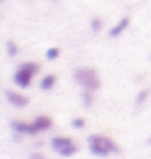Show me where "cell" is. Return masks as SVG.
Masks as SVG:
<instances>
[{
  "label": "cell",
  "instance_id": "cell-1",
  "mask_svg": "<svg viewBox=\"0 0 151 159\" xmlns=\"http://www.w3.org/2000/svg\"><path fill=\"white\" fill-rule=\"evenodd\" d=\"M89 151L96 156H107L109 153H119V146L109 136L104 135H91L88 138Z\"/></svg>",
  "mask_w": 151,
  "mask_h": 159
},
{
  "label": "cell",
  "instance_id": "cell-2",
  "mask_svg": "<svg viewBox=\"0 0 151 159\" xmlns=\"http://www.w3.org/2000/svg\"><path fill=\"white\" fill-rule=\"evenodd\" d=\"M73 78L78 84L88 91H96L101 86V80L93 68H78L73 73Z\"/></svg>",
  "mask_w": 151,
  "mask_h": 159
},
{
  "label": "cell",
  "instance_id": "cell-3",
  "mask_svg": "<svg viewBox=\"0 0 151 159\" xmlns=\"http://www.w3.org/2000/svg\"><path fill=\"white\" fill-rule=\"evenodd\" d=\"M39 71V65L34 63V62H26V63H21L20 68L16 70V73L13 75V81L15 84H18L20 88H28L31 84V80L33 76Z\"/></svg>",
  "mask_w": 151,
  "mask_h": 159
},
{
  "label": "cell",
  "instance_id": "cell-4",
  "mask_svg": "<svg viewBox=\"0 0 151 159\" xmlns=\"http://www.w3.org/2000/svg\"><path fill=\"white\" fill-rule=\"evenodd\" d=\"M50 127H52V120H50L49 117H46V115H41V117H38L30 127V135H36L38 132H44V130H49Z\"/></svg>",
  "mask_w": 151,
  "mask_h": 159
},
{
  "label": "cell",
  "instance_id": "cell-5",
  "mask_svg": "<svg viewBox=\"0 0 151 159\" xmlns=\"http://www.w3.org/2000/svg\"><path fill=\"white\" fill-rule=\"evenodd\" d=\"M5 96H7V99H8V102H10V104H13L15 107H25V106L30 104V99H28L26 96L18 94V93L11 91V89L5 91Z\"/></svg>",
  "mask_w": 151,
  "mask_h": 159
},
{
  "label": "cell",
  "instance_id": "cell-6",
  "mask_svg": "<svg viewBox=\"0 0 151 159\" xmlns=\"http://www.w3.org/2000/svg\"><path fill=\"white\" fill-rule=\"evenodd\" d=\"M128 25H130V18H128V16H124L116 26H112V28H111L109 36H111V38H117V36H120L122 33L127 30Z\"/></svg>",
  "mask_w": 151,
  "mask_h": 159
},
{
  "label": "cell",
  "instance_id": "cell-7",
  "mask_svg": "<svg viewBox=\"0 0 151 159\" xmlns=\"http://www.w3.org/2000/svg\"><path fill=\"white\" fill-rule=\"evenodd\" d=\"M70 143H73V141H71V138H68V136H55V138H52V141H50V146H52L54 151H59Z\"/></svg>",
  "mask_w": 151,
  "mask_h": 159
},
{
  "label": "cell",
  "instance_id": "cell-8",
  "mask_svg": "<svg viewBox=\"0 0 151 159\" xmlns=\"http://www.w3.org/2000/svg\"><path fill=\"white\" fill-rule=\"evenodd\" d=\"M55 75H46L44 78L41 80V83H39V86H41V89H44V91H49V89H52V86L55 84Z\"/></svg>",
  "mask_w": 151,
  "mask_h": 159
},
{
  "label": "cell",
  "instance_id": "cell-9",
  "mask_svg": "<svg viewBox=\"0 0 151 159\" xmlns=\"http://www.w3.org/2000/svg\"><path fill=\"white\" fill-rule=\"evenodd\" d=\"M30 124H26V122H21V120H13L11 122V128L15 130L18 133H30Z\"/></svg>",
  "mask_w": 151,
  "mask_h": 159
},
{
  "label": "cell",
  "instance_id": "cell-10",
  "mask_svg": "<svg viewBox=\"0 0 151 159\" xmlns=\"http://www.w3.org/2000/svg\"><path fill=\"white\" fill-rule=\"evenodd\" d=\"M76 151H78V146L75 143H70V144H67V146H63L62 149H59L57 153H59L60 156H63V157H68V156H73Z\"/></svg>",
  "mask_w": 151,
  "mask_h": 159
},
{
  "label": "cell",
  "instance_id": "cell-11",
  "mask_svg": "<svg viewBox=\"0 0 151 159\" xmlns=\"http://www.w3.org/2000/svg\"><path fill=\"white\" fill-rule=\"evenodd\" d=\"M59 55H60V49L59 47H50V49H47V52H46V59L47 60H55Z\"/></svg>",
  "mask_w": 151,
  "mask_h": 159
},
{
  "label": "cell",
  "instance_id": "cell-12",
  "mask_svg": "<svg viewBox=\"0 0 151 159\" xmlns=\"http://www.w3.org/2000/svg\"><path fill=\"white\" fill-rule=\"evenodd\" d=\"M7 54H8L10 57H15V55L18 54V47H16V44H15L11 39L7 41Z\"/></svg>",
  "mask_w": 151,
  "mask_h": 159
},
{
  "label": "cell",
  "instance_id": "cell-13",
  "mask_svg": "<svg viewBox=\"0 0 151 159\" xmlns=\"http://www.w3.org/2000/svg\"><path fill=\"white\" fill-rule=\"evenodd\" d=\"M81 98H83V104H85V107H91V106H93V96H91V91L85 89V91H83V94H81Z\"/></svg>",
  "mask_w": 151,
  "mask_h": 159
},
{
  "label": "cell",
  "instance_id": "cell-14",
  "mask_svg": "<svg viewBox=\"0 0 151 159\" xmlns=\"http://www.w3.org/2000/svg\"><path fill=\"white\" fill-rule=\"evenodd\" d=\"M101 28H103V20H101V18H93L91 20V31L99 33Z\"/></svg>",
  "mask_w": 151,
  "mask_h": 159
},
{
  "label": "cell",
  "instance_id": "cell-15",
  "mask_svg": "<svg viewBox=\"0 0 151 159\" xmlns=\"http://www.w3.org/2000/svg\"><path fill=\"white\" fill-rule=\"evenodd\" d=\"M148 94H149V89H143V91H140V93H138V96H136V101H135V102H136V104H143V102L146 101Z\"/></svg>",
  "mask_w": 151,
  "mask_h": 159
},
{
  "label": "cell",
  "instance_id": "cell-16",
  "mask_svg": "<svg viewBox=\"0 0 151 159\" xmlns=\"http://www.w3.org/2000/svg\"><path fill=\"white\" fill-rule=\"evenodd\" d=\"M71 125H73L75 128H83V127H85V119H81V117H76V119L71 120Z\"/></svg>",
  "mask_w": 151,
  "mask_h": 159
},
{
  "label": "cell",
  "instance_id": "cell-17",
  "mask_svg": "<svg viewBox=\"0 0 151 159\" xmlns=\"http://www.w3.org/2000/svg\"><path fill=\"white\" fill-rule=\"evenodd\" d=\"M30 159H46L42 154H39V153H34V154H31L30 156Z\"/></svg>",
  "mask_w": 151,
  "mask_h": 159
},
{
  "label": "cell",
  "instance_id": "cell-18",
  "mask_svg": "<svg viewBox=\"0 0 151 159\" xmlns=\"http://www.w3.org/2000/svg\"><path fill=\"white\" fill-rule=\"evenodd\" d=\"M149 143H151V138H149Z\"/></svg>",
  "mask_w": 151,
  "mask_h": 159
}]
</instances>
